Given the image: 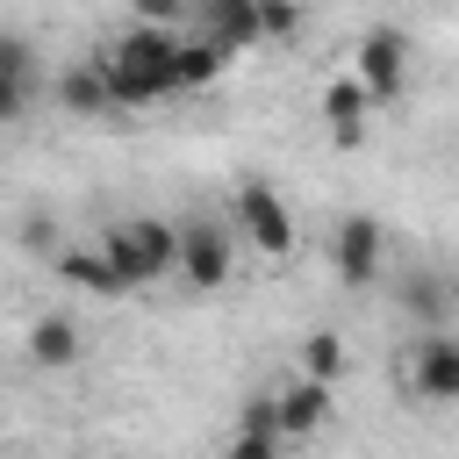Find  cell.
I'll use <instances>...</instances> for the list:
<instances>
[{"instance_id":"11","label":"cell","mask_w":459,"mask_h":459,"mask_svg":"<svg viewBox=\"0 0 459 459\" xmlns=\"http://www.w3.org/2000/svg\"><path fill=\"white\" fill-rule=\"evenodd\" d=\"M273 409H280V437H308V430L330 416V387L301 373V380H287V387L273 394Z\"/></svg>"},{"instance_id":"16","label":"cell","mask_w":459,"mask_h":459,"mask_svg":"<svg viewBox=\"0 0 459 459\" xmlns=\"http://www.w3.org/2000/svg\"><path fill=\"white\" fill-rule=\"evenodd\" d=\"M222 65H230V50L201 36V43H186V50H179V86H208V79H215Z\"/></svg>"},{"instance_id":"18","label":"cell","mask_w":459,"mask_h":459,"mask_svg":"<svg viewBox=\"0 0 459 459\" xmlns=\"http://www.w3.org/2000/svg\"><path fill=\"white\" fill-rule=\"evenodd\" d=\"M301 29V7L294 0H265V36H294Z\"/></svg>"},{"instance_id":"8","label":"cell","mask_w":459,"mask_h":459,"mask_svg":"<svg viewBox=\"0 0 459 459\" xmlns=\"http://www.w3.org/2000/svg\"><path fill=\"white\" fill-rule=\"evenodd\" d=\"M201 22H208V43H222L237 57L265 36V0H201Z\"/></svg>"},{"instance_id":"13","label":"cell","mask_w":459,"mask_h":459,"mask_svg":"<svg viewBox=\"0 0 459 459\" xmlns=\"http://www.w3.org/2000/svg\"><path fill=\"white\" fill-rule=\"evenodd\" d=\"M57 280H65V287H86V294H129L100 251H65V258H57Z\"/></svg>"},{"instance_id":"12","label":"cell","mask_w":459,"mask_h":459,"mask_svg":"<svg viewBox=\"0 0 459 459\" xmlns=\"http://www.w3.org/2000/svg\"><path fill=\"white\" fill-rule=\"evenodd\" d=\"M366 100H373V93H366L359 79H337V86L323 93V115H330V136H337L344 151H351V143L366 136Z\"/></svg>"},{"instance_id":"19","label":"cell","mask_w":459,"mask_h":459,"mask_svg":"<svg viewBox=\"0 0 459 459\" xmlns=\"http://www.w3.org/2000/svg\"><path fill=\"white\" fill-rule=\"evenodd\" d=\"M172 7H179V0H136V14H143V22H165Z\"/></svg>"},{"instance_id":"15","label":"cell","mask_w":459,"mask_h":459,"mask_svg":"<svg viewBox=\"0 0 459 459\" xmlns=\"http://www.w3.org/2000/svg\"><path fill=\"white\" fill-rule=\"evenodd\" d=\"M301 373L323 380V387H337V380H344V337H337V330H308V337H301Z\"/></svg>"},{"instance_id":"4","label":"cell","mask_w":459,"mask_h":459,"mask_svg":"<svg viewBox=\"0 0 459 459\" xmlns=\"http://www.w3.org/2000/svg\"><path fill=\"white\" fill-rule=\"evenodd\" d=\"M179 273H186V287L194 294H215L222 280H230V230L222 222H179Z\"/></svg>"},{"instance_id":"14","label":"cell","mask_w":459,"mask_h":459,"mask_svg":"<svg viewBox=\"0 0 459 459\" xmlns=\"http://www.w3.org/2000/svg\"><path fill=\"white\" fill-rule=\"evenodd\" d=\"M29 359H36V366H72V359H79V330H72L65 316H43V323L29 330Z\"/></svg>"},{"instance_id":"17","label":"cell","mask_w":459,"mask_h":459,"mask_svg":"<svg viewBox=\"0 0 459 459\" xmlns=\"http://www.w3.org/2000/svg\"><path fill=\"white\" fill-rule=\"evenodd\" d=\"M222 459H287V437L265 430V423H244V430L222 445Z\"/></svg>"},{"instance_id":"3","label":"cell","mask_w":459,"mask_h":459,"mask_svg":"<svg viewBox=\"0 0 459 459\" xmlns=\"http://www.w3.org/2000/svg\"><path fill=\"white\" fill-rule=\"evenodd\" d=\"M230 222L265 251V258H280V251H294V215H287V201L265 186V179H244L237 186V201H230Z\"/></svg>"},{"instance_id":"7","label":"cell","mask_w":459,"mask_h":459,"mask_svg":"<svg viewBox=\"0 0 459 459\" xmlns=\"http://www.w3.org/2000/svg\"><path fill=\"white\" fill-rule=\"evenodd\" d=\"M330 265H337L344 287H366L380 273V222L373 215H344L337 237H330Z\"/></svg>"},{"instance_id":"2","label":"cell","mask_w":459,"mask_h":459,"mask_svg":"<svg viewBox=\"0 0 459 459\" xmlns=\"http://www.w3.org/2000/svg\"><path fill=\"white\" fill-rule=\"evenodd\" d=\"M100 258L115 265V280L136 294L165 273H179V230L165 215H129V222H108L100 230Z\"/></svg>"},{"instance_id":"6","label":"cell","mask_w":459,"mask_h":459,"mask_svg":"<svg viewBox=\"0 0 459 459\" xmlns=\"http://www.w3.org/2000/svg\"><path fill=\"white\" fill-rule=\"evenodd\" d=\"M409 394L416 402H459V337H416V351H409Z\"/></svg>"},{"instance_id":"9","label":"cell","mask_w":459,"mask_h":459,"mask_svg":"<svg viewBox=\"0 0 459 459\" xmlns=\"http://www.w3.org/2000/svg\"><path fill=\"white\" fill-rule=\"evenodd\" d=\"M29 93H36V50H29L22 29H7L0 36V115L22 122L29 115Z\"/></svg>"},{"instance_id":"1","label":"cell","mask_w":459,"mask_h":459,"mask_svg":"<svg viewBox=\"0 0 459 459\" xmlns=\"http://www.w3.org/2000/svg\"><path fill=\"white\" fill-rule=\"evenodd\" d=\"M179 50H186V43H172V29H158V22L129 29V36L100 57V65H108V86H115V108H136V100L172 93V86H179Z\"/></svg>"},{"instance_id":"5","label":"cell","mask_w":459,"mask_h":459,"mask_svg":"<svg viewBox=\"0 0 459 459\" xmlns=\"http://www.w3.org/2000/svg\"><path fill=\"white\" fill-rule=\"evenodd\" d=\"M359 86L373 100H402V86H409V36L402 29H366V43H359Z\"/></svg>"},{"instance_id":"10","label":"cell","mask_w":459,"mask_h":459,"mask_svg":"<svg viewBox=\"0 0 459 459\" xmlns=\"http://www.w3.org/2000/svg\"><path fill=\"white\" fill-rule=\"evenodd\" d=\"M57 108H65V115H115V86H108V65H100V57L72 65V72L57 79Z\"/></svg>"}]
</instances>
